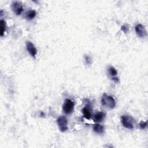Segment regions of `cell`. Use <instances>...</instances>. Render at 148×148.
I'll list each match as a JSON object with an SVG mask.
<instances>
[{
	"label": "cell",
	"instance_id": "1",
	"mask_svg": "<svg viewBox=\"0 0 148 148\" xmlns=\"http://www.w3.org/2000/svg\"><path fill=\"white\" fill-rule=\"evenodd\" d=\"M101 102L102 106L109 108L113 109L116 105V101L112 96L108 95L106 94H103L101 97Z\"/></svg>",
	"mask_w": 148,
	"mask_h": 148
},
{
	"label": "cell",
	"instance_id": "2",
	"mask_svg": "<svg viewBox=\"0 0 148 148\" xmlns=\"http://www.w3.org/2000/svg\"><path fill=\"white\" fill-rule=\"evenodd\" d=\"M121 121L123 127L129 130H132L135 124V120L130 115L122 116L121 117Z\"/></svg>",
	"mask_w": 148,
	"mask_h": 148
},
{
	"label": "cell",
	"instance_id": "3",
	"mask_svg": "<svg viewBox=\"0 0 148 148\" xmlns=\"http://www.w3.org/2000/svg\"><path fill=\"white\" fill-rule=\"evenodd\" d=\"M75 103L71 99H66L62 106V110L64 113L66 114H71L74 109Z\"/></svg>",
	"mask_w": 148,
	"mask_h": 148
},
{
	"label": "cell",
	"instance_id": "4",
	"mask_svg": "<svg viewBox=\"0 0 148 148\" xmlns=\"http://www.w3.org/2000/svg\"><path fill=\"white\" fill-rule=\"evenodd\" d=\"M57 123L60 131L64 132L68 130V120L66 117L64 116H59L57 119Z\"/></svg>",
	"mask_w": 148,
	"mask_h": 148
},
{
	"label": "cell",
	"instance_id": "5",
	"mask_svg": "<svg viewBox=\"0 0 148 148\" xmlns=\"http://www.w3.org/2000/svg\"><path fill=\"white\" fill-rule=\"evenodd\" d=\"M11 8L13 12L17 16L20 15L24 10L23 4L20 1H13L11 4Z\"/></svg>",
	"mask_w": 148,
	"mask_h": 148
},
{
	"label": "cell",
	"instance_id": "6",
	"mask_svg": "<svg viewBox=\"0 0 148 148\" xmlns=\"http://www.w3.org/2000/svg\"><path fill=\"white\" fill-rule=\"evenodd\" d=\"M135 31L137 36L141 38H145L147 36V31L145 26L141 24H138L135 27Z\"/></svg>",
	"mask_w": 148,
	"mask_h": 148
},
{
	"label": "cell",
	"instance_id": "7",
	"mask_svg": "<svg viewBox=\"0 0 148 148\" xmlns=\"http://www.w3.org/2000/svg\"><path fill=\"white\" fill-rule=\"evenodd\" d=\"M26 49L31 57L34 58L36 57L37 54V49L34 43H32L31 42L27 41L26 42Z\"/></svg>",
	"mask_w": 148,
	"mask_h": 148
},
{
	"label": "cell",
	"instance_id": "8",
	"mask_svg": "<svg viewBox=\"0 0 148 148\" xmlns=\"http://www.w3.org/2000/svg\"><path fill=\"white\" fill-rule=\"evenodd\" d=\"M108 73L109 75L112 77V79L115 82H119V79L117 77H116V76L117 75V71L113 66H109V68H108Z\"/></svg>",
	"mask_w": 148,
	"mask_h": 148
},
{
	"label": "cell",
	"instance_id": "9",
	"mask_svg": "<svg viewBox=\"0 0 148 148\" xmlns=\"http://www.w3.org/2000/svg\"><path fill=\"white\" fill-rule=\"evenodd\" d=\"M105 117V114L103 112H97L92 116L93 120L96 123L102 121Z\"/></svg>",
	"mask_w": 148,
	"mask_h": 148
},
{
	"label": "cell",
	"instance_id": "10",
	"mask_svg": "<svg viewBox=\"0 0 148 148\" xmlns=\"http://www.w3.org/2000/svg\"><path fill=\"white\" fill-rule=\"evenodd\" d=\"M93 131L98 134H102L104 132L105 128L104 126L99 124L98 123H97L94 124L92 126Z\"/></svg>",
	"mask_w": 148,
	"mask_h": 148
},
{
	"label": "cell",
	"instance_id": "11",
	"mask_svg": "<svg viewBox=\"0 0 148 148\" xmlns=\"http://www.w3.org/2000/svg\"><path fill=\"white\" fill-rule=\"evenodd\" d=\"M82 112L84 116V117L88 120H90L91 117V109L89 107V106L87 105L85 106L84 108H82Z\"/></svg>",
	"mask_w": 148,
	"mask_h": 148
},
{
	"label": "cell",
	"instance_id": "12",
	"mask_svg": "<svg viewBox=\"0 0 148 148\" xmlns=\"http://www.w3.org/2000/svg\"><path fill=\"white\" fill-rule=\"evenodd\" d=\"M36 15V12L35 10H29L27 11L25 13V17L28 20H31L35 17Z\"/></svg>",
	"mask_w": 148,
	"mask_h": 148
},
{
	"label": "cell",
	"instance_id": "13",
	"mask_svg": "<svg viewBox=\"0 0 148 148\" xmlns=\"http://www.w3.org/2000/svg\"><path fill=\"white\" fill-rule=\"evenodd\" d=\"M6 24L5 20L1 19L0 21V28H1V32H0V35L1 36H3L5 32L6 31Z\"/></svg>",
	"mask_w": 148,
	"mask_h": 148
},
{
	"label": "cell",
	"instance_id": "14",
	"mask_svg": "<svg viewBox=\"0 0 148 148\" xmlns=\"http://www.w3.org/2000/svg\"><path fill=\"white\" fill-rule=\"evenodd\" d=\"M147 126V122L146 121H140L139 123V127L141 129H145Z\"/></svg>",
	"mask_w": 148,
	"mask_h": 148
},
{
	"label": "cell",
	"instance_id": "15",
	"mask_svg": "<svg viewBox=\"0 0 148 148\" xmlns=\"http://www.w3.org/2000/svg\"><path fill=\"white\" fill-rule=\"evenodd\" d=\"M84 58H85V60H86V62L87 64H90L91 63V58H90V57L89 56H85V57H84Z\"/></svg>",
	"mask_w": 148,
	"mask_h": 148
},
{
	"label": "cell",
	"instance_id": "16",
	"mask_svg": "<svg viewBox=\"0 0 148 148\" xmlns=\"http://www.w3.org/2000/svg\"><path fill=\"white\" fill-rule=\"evenodd\" d=\"M121 29H122L124 32H127L128 31V27H127L126 25H123V26L121 27Z\"/></svg>",
	"mask_w": 148,
	"mask_h": 148
}]
</instances>
